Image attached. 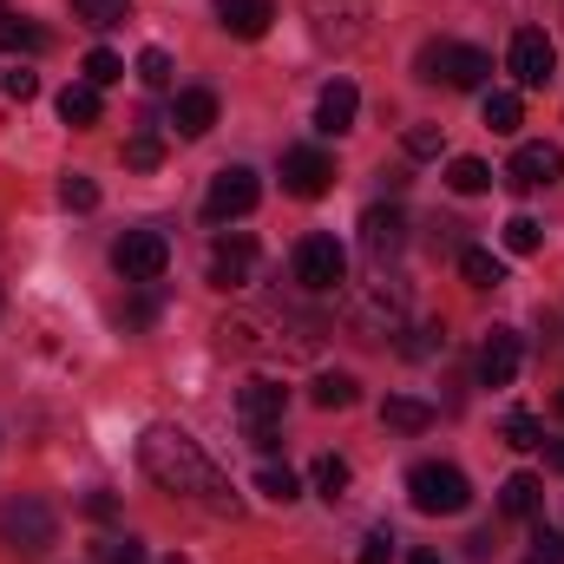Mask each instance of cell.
I'll return each mask as SVG.
<instances>
[{"label":"cell","instance_id":"6da1fadb","mask_svg":"<svg viewBox=\"0 0 564 564\" xmlns=\"http://www.w3.org/2000/svg\"><path fill=\"white\" fill-rule=\"evenodd\" d=\"M139 466L151 473V486L158 492H177V499H197V506H230V479H224V466L184 433V426L171 421H151L139 440Z\"/></svg>","mask_w":564,"mask_h":564},{"label":"cell","instance_id":"7a4b0ae2","mask_svg":"<svg viewBox=\"0 0 564 564\" xmlns=\"http://www.w3.org/2000/svg\"><path fill=\"white\" fill-rule=\"evenodd\" d=\"M414 66H421V79L453 86V93H479V86L492 79V59H486L479 46H466V40H426Z\"/></svg>","mask_w":564,"mask_h":564},{"label":"cell","instance_id":"3957f363","mask_svg":"<svg viewBox=\"0 0 564 564\" xmlns=\"http://www.w3.org/2000/svg\"><path fill=\"white\" fill-rule=\"evenodd\" d=\"M408 499H414V512H426V519H453V512L473 506V486H466L459 466H446V459H421V466L408 473Z\"/></svg>","mask_w":564,"mask_h":564},{"label":"cell","instance_id":"277c9868","mask_svg":"<svg viewBox=\"0 0 564 564\" xmlns=\"http://www.w3.org/2000/svg\"><path fill=\"white\" fill-rule=\"evenodd\" d=\"M289 276H295V289L302 295H335L341 282H348V250L335 243V237H302L295 243V257H289Z\"/></svg>","mask_w":564,"mask_h":564},{"label":"cell","instance_id":"5b68a950","mask_svg":"<svg viewBox=\"0 0 564 564\" xmlns=\"http://www.w3.org/2000/svg\"><path fill=\"white\" fill-rule=\"evenodd\" d=\"M53 539H59V519H53V506H46V499H26V492H20V499H7V506H0V545H7V552L40 558Z\"/></svg>","mask_w":564,"mask_h":564},{"label":"cell","instance_id":"8992f818","mask_svg":"<svg viewBox=\"0 0 564 564\" xmlns=\"http://www.w3.org/2000/svg\"><path fill=\"white\" fill-rule=\"evenodd\" d=\"M348 322H355V335H368V341H388V335H401V322H408V295H401V282H368L355 302H348Z\"/></svg>","mask_w":564,"mask_h":564},{"label":"cell","instance_id":"52a82bcc","mask_svg":"<svg viewBox=\"0 0 564 564\" xmlns=\"http://www.w3.org/2000/svg\"><path fill=\"white\" fill-rule=\"evenodd\" d=\"M282 408H289V388H282V381H270V375H257V381H243V388H237V421H243V433H250L263 453L276 446Z\"/></svg>","mask_w":564,"mask_h":564},{"label":"cell","instance_id":"ba28073f","mask_svg":"<svg viewBox=\"0 0 564 564\" xmlns=\"http://www.w3.org/2000/svg\"><path fill=\"white\" fill-rule=\"evenodd\" d=\"M257 204H263V177H257L250 164H224V171L210 177V191H204V217H210V224L250 217Z\"/></svg>","mask_w":564,"mask_h":564},{"label":"cell","instance_id":"9c48e42d","mask_svg":"<svg viewBox=\"0 0 564 564\" xmlns=\"http://www.w3.org/2000/svg\"><path fill=\"white\" fill-rule=\"evenodd\" d=\"M401 250H408V210L401 204H368L361 210V257L375 270H388Z\"/></svg>","mask_w":564,"mask_h":564},{"label":"cell","instance_id":"30bf717a","mask_svg":"<svg viewBox=\"0 0 564 564\" xmlns=\"http://www.w3.org/2000/svg\"><path fill=\"white\" fill-rule=\"evenodd\" d=\"M164 263H171L164 230H126V237L112 243V270H119L126 282H158L164 276Z\"/></svg>","mask_w":564,"mask_h":564},{"label":"cell","instance_id":"8fae6325","mask_svg":"<svg viewBox=\"0 0 564 564\" xmlns=\"http://www.w3.org/2000/svg\"><path fill=\"white\" fill-rule=\"evenodd\" d=\"M512 79L519 86H552V66H558V46L545 40V26H519L512 33V53H506Z\"/></svg>","mask_w":564,"mask_h":564},{"label":"cell","instance_id":"7c38bea8","mask_svg":"<svg viewBox=\"0 0 564 564\" xmlns=\"http://www.w3.org/2000/svg\"><path fill=\"white\" fill-rule=\"evenodd\" d=\"M328 184H335L328 151H315V144H289V151H282V191H289V197H322Z\"/></svg>","mask_w":564,"mask_h":564},{"label":"cell","instance_id":"4fadbf2b","mask_svg":"<svg viewBox=\"0 0 564 564\" xmlns=\"http://www.w3.org/2000/svg\"><path fill=\"white\" fill-rule=\"evenodd\" d=\"M308 20H315V40L322 46H355L368 26V0H308Z\"/></svg>","mask_w":564,"mask_h":564},{"label":"cell","instance_id":"5bb4252c","mask_svg":"<svg viewBox=\"0 0 564 564\" xmlns=\"http://www.w3.org/2000/svg\"><path fill=\"white\" fill-rule=\"evenodd\" d=\"M519 361H525L519 328H492V335L479 341V381H486V388H512V381H519Z\"/></svg>","mask_w":564,"mask_h":564},{"label":"cell","instance_id":"9a60e30c","mask_svg":"<svg viewBox=\"0 0 564 564\" xmlns=\"http://www.w3.org/2000/svg\"><path fill=\"white\" fill-rule=\"evenodd\" d=\"M506 177H512V191L558 184V177H564V151H558V144H519V151H512V164H506Z\"/></svg>","mask_w":564,"mask_h":564},{"label":"cell","instance_id":"2e32d148","mask_svg":"<svg viewBox=\"0 0 564 564\" xmlns=\"http://www.w3.org/2000/svg\"><path fill=\"white\" fill-rule=\"evenodd\" d=\"M257 276V243L237 230V237H217L210 243V282L217 289H243V282Z\"/></svg>","mask_w":564,"mask_h":564},{"label":"cell","instance_id":"e0dca14e","mask_svg":"<svg viewBox=\"0 0 564 564\" xmlns=\"http://www.w3.org/2000/svg\"><path fill=\"white\" fill-rule=\"evenodd\" d=\"M355 112H361V93H355V79H328V86H322V99H315V132L341 139V132L355 126Z\"/></svg>","mask_w":564,"mask_h":564},{"label":"cell","instance_id":"ac0fdd59","mask_svg":"<svg viewBox=\"0 0 564 564\" xmlns=\"http://www.w3.org/2000/svg\"><path fill=\"white\" fill-rule=\"evenodd\" d=\"M171 126H177V139H204V132L217 126V93L184 86V93H177V106H171Z\"/></svg>","mask_w":564,"mask_h":564},{"label":"cell","instance_id":"d6986e66","mask_svg":"<svg viewBox=\"0 0 564 564\" xmlns=\"http://www.w3.org/2000/svg\"><path fill=\"white\" fill-rule=\"evenodd\" d=\"M217 20H224V33H237V40H263L270 20H276V7H270V0H217Z\"/></svg>","mask_w":564,"mask_h":564},{"label":"cell","instance_id":"ffe728a7","mask_svg":"<svg viewBox=\"0 0 564 564\" xmlns=\"http://www.w3.org/2000/svg\"><path fill=\"white\" fill-rule=\"evenodd\" d=\"M539 506H545V479L539 473H512L499 486V512L506 519H539Z\"/></svg>","mask_w":564,"mask_h":564},{"label":"cell","instance_id":"44dd1931","mask_svg":"<svg viewBox=\"0 0 564 564\" xmlns=\"http://www.w3.org/2000/svg\"><path fill=\"white\" fill-rule=\"evenodd\" d=\"M381 426H394V433H426V426H433V408L414 401V394H388V401H381Z\"/></svg>","mask_w":564,"mask_h":564},{"label":"cell","instance_id":"7402d4cb","mask_svg":"<svg viewBox=\"0 0 564 564\" xmlns=\"http://www.w3.org/2000/svg\"><path fill=\"white\" fill-rule=\"evenodd\" d=\"M99 112H106V106H99V86L79 79V86L59 93V119H66V126H99Z\"/></svg>","mask_w":564,"mask_h":564},{"label":"cell","instance_id":"603a6c76","mask_svg":"<svg viewBox=\"0 0 564 564\" xmlns=\"http://www.w3.org/2000/svg\"><path fill=\"white\" fill-rule=\"evenodd\" d=\"M486 126H492L499 139H512V132L525 126V106H519V93H486Z\"/></svg>","mask_w":564,"mask_h":564},{"label":"cell","instance_id":"cb8c5ba5","mask_svg":"<svg viewBox=\"0 0 564 564\" xmlns=\"http://www.w3.org/2000/svg\"><path fill=\"white\" fill-rule=\"evenodd\" d=\"M348 479H355V473H348V459H335V453H322V459H315V492H322L328 506H341V499H348Z\"/></svg>","mask_w":564,"mask_h":564},{"label":"cell","instance_id":"d4e9b609","mask_svg":"<svg viewBox=\"0 0 564 564\" xmlns=\"http://www.w3.org/2000/svg\"><path fill=\"white\" fill-rule=\"evenodd\" d=\"M459 276L473 282V289H499L506 282V263L492 250H459Z\"/></svg>","mask_w":564,"mask_h":564},{"label":"cell","instance_id":"484cf974","mask_svg":"<svg viewBox=\"0 0 564 564\" xmlns=\"http://www.w3.org/2000/svg\"><path fill=\"white\" fill-rule=\"evenodd\" d=\"M73 13L93 26V33H112V26H126V13H132V0H73Z\"/></svg>","mask_w":564,"mask_h":564},{"label":"cell","instance_id":"4316f807","mask_svg":"<svg viewBox=\"0 0 564 564\" xmlns=\"http://www.w3.org/2000/svg\"><path fill=\"white\" fill-rule=\"evenodd\" d=\"M446 184H453L459 197H479V191H492V171H486L479 158H453V164H446Z\"/></svg>","mask_w":564,"mask_h":564},{"label":"cell","instance_id":"83f0119b","mask_svg":"<svg viewBox=\"0 0 564 564\" xmlns=\"http://www.w3.org/2000/svg\"><path fill=\"white\" fill-rule=\"evenodd\" d=\"M126 164H132V171H158V164H164V144L151 132V119H139V132L126 139Z\"/></svg>","mask_w":564,"mask_h":564},{"label":"cell","instance_id":"f1b7e54d","mask_svg":"<svg viewBox=\"0 0 564 564\" xmlns=\"http://www.w3.org/2000/svg\"><path fill=\"white\" fill-rule=\"evenodd\" d=\"M315 408H328V414L355 408V375H322L315 381Z\"/></svg>","mask_w":564,"mask_h":564},{"label":"cell","instance_id":"f546056e","mask_svg":"<svg viewBox=\"0 0 564 564\" xmlns=\"http://www.w3.org/2000/svg\"><path fill=\"white\" fill-rule=\"evenodd\" d=\"M119 79H126V59L106 53V46H93L86 53V86H119Z\"/></svg>","mask_w":564,"mask_h":564},{"label":"cell","instance_id":"4dcf8cb0","mask_svg":"<svg viewBox=\"0 0 564 564\" xmlns=\"http://www.w3.org/2000/svg\"><path fill=\"white\" fill-rule=\"evenodd\" d=\"M506 250H512V257H539V250H545V230H539L532 217H512V224H506Z\"/></svg>","mask_w":564,"mask_h":564},{"label":"cell","instance_id":"1f68e13d","mask_svg":"<svg viewBox=\"0 0 564 564\" xmlns=\"http://www.w3.org/2000/svg\"><path fill=\"white\" fill-rule=\"evenodd\" d=\"M257 492H263V499H276V506H289V499L302 492V479H295L289 466H263V473H257Z\"/></svg>","mask_w":564,"mask_h":564},{"label":"cell","instance_id":"d6a6232c","mask_svg":"<svg viewBox=\"0 0 564 564\" xmlns=\"http://www.w3.org/2000/svg\"><path fill=\"white\" fill-rule=\"evenodd\" d=\"M0 46H26V53H40V46H46V33H33V26H20V20H13V7L0 0Z\"/></svg>","mask_w":564,"mask_h":564},{"label":"cell","instance_id":"836d02e7","mask_svg":"<svg viewBox=\"0 0 564 564\" xmlns=\"http://www.w3.org/2000/svg\"><path fill=\"white\" fill-rule=\"evenodd\" d=\"M139 79L151 86V93H164V86H171V53H164V46H144V53H139Z\"/></svg>","mask_w":564,"mask_h":564},{"label":"cell","instance_id":"e575fe53","mask_svg":"<svg viewBox=\"0 0 564 564\" xmlns=\"http://www.w3.org/2000/svg\"><path fill=\"white\" fill-rule=\"evenodd\" d=\"M59 204H66V210H99V184H93V177H79V171H73V177H66V184H59Z\"/></svg>","mask_w":564,"mask_h":564},{"label":"cell","instance_id":"d590c367","mask_svg":"<svg viewBox=\"0 0 564 564\" xmlns=\"http://www.w3.org/2000/svg\"><path fill=\"white\" fill-rule=\"evenodd\" d=\"M433 348H446V328H433V322H426V328H408V341H401L408 361H426Z\"/></svg>","mask_w":564,"mask_h":564},{"label":"cell","instance_id":"8d00e7d4","mask_svg":"<svg viewBox=\"0 0 564 564\" xmlns=\"http://www.w3.org/2000/svg\"><path fill=\"white\" fill-rule=\"evenodd\" d=\"M506 446H519V453L525 446H545V426L532 421V414H506Z\"/></svg>","mask_w":564,"mask_h":564},{"label":"cell","instance_id":"74e56055","mask_svg":"<svg viewBox=\"0 0 564 564\" xmlns=\"http://www.w3.org/2000/svg\"><path fill=\"white\" fill-rule=\"evenodd\" d=\"M401 144H408V158H440V144L446 139H440V126H408V139Z\"/></svg>","mask_w":564,"mask_h":564},{"label":"cell","instance_id":"f35d334b","mask_svg":"<svg viewBox=\"0 0 564 564\" xmlns=\"http://www.w3.org/2000/svg\"><path fill=\"white\" fill-rule=\"evenodd\" d=\"M355 564H394V532H368Z\"/></svg>","mask_w":564,"mask_h":564},{"label":"cell","instance_id":"ab89813d","mask_svg":"<svg viewBox=\"0 0 564 564\" xmlns=\"http://www.w3.org/2000/svg\"><path fill=\"white\" fill-rule=\"evenodd\" d=\"M532 558L564 564V532H552V525H539V532H532Z\"/></svg>","mask_w":564,"mask_h":564},{"label":"cell","instance_id":"60d3db41","mask_svg":"<svg viewBox=\"0 0 564 564\" xmlns=\"http://www.w3.org/2000/svg\"><path fill=\"white\" fill-rule=\"evenodd\" d=\"M99 558L106 564H144V545L139 539H112V545H99Z\"/></svg>","mask_w":564,"mask_h":564},{"label":"cell","instance_id":"b9f144b4","mask_svg":"<svg viewBox=\"0 0 564 564\" xmlns=\"http://www.w3.org/2000/svg\"><path fill=\"white\" fill-rule=\"evenodd\" d=\"M7 93H13V99H33V93H40V79H33V73H7Z\"/></svg>","mask_w":564,"mask_h":564},{"label":"cell","instance_id":"7bdbcfd3","mask_svg":"<svg viewBox=\"0 0 564 564\" xmlns=\"http://www.w3.org/2000/svg\"><path fill=\"white\" fill-rule=\"evenodd\" d=\"M86 512H93V519H112L119 506H112V492H93V499H86Z\"/></svg>","mask_w":564,"mask_h":564},{"label":"cell","instance_id":"ee69618b","mask_svg":"<svg viewBox=\"0 0 564 564\" xmlns=\"http://www.w3.org/2000/svg\"><path fill=\"white\" fill-rule=\"evenodd\" d=\"M552 466H558V473H564V440H558V446H552Z\"/></svg>","mask_w":564,"mask_h":564},{"label":"cell","instance_id":"f6af8a7d","mask_svg":"<svg viewBox=\"0 0 564 564\" xmlns=\"http://www.w3.org/2000/svg\"><path fill=\"white\" fill-rule=\"evenodd\" d=\"M414 564H440V558H433V552H414Z\"/></svg>","mask_w":564,"mask_h":564},{"label":"cell","instance_id":"bcb514c9","mask_svg":"<svg viewBox=\"0 0 564 564\" xmlns=\"http://www.w3.org/2000/svg\"><path fill=\"white\" fill-rule=\"evenodd\" d=\"M552 408H558V421H564V388H558V401H552Z\"/></svg>","mask_w":564,"mask_h":564},{"label":"cell","instance_id":"7dc6e473","mask_svg":"<svg viewBox=\"0 0 564 564\" xmlns=\"http://www.w3.org/2000/svg\"><path fill=\"white\" fill-rule=\"evenodd\" d=\"M532 564H545V558H532Z\"/></svg>","mask_w":564,"mask_h":564}]
</instances>
